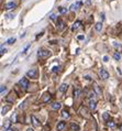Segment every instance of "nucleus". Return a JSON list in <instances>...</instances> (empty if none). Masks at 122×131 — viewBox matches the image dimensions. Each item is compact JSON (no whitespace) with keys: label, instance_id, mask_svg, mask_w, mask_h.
Masks as SVG:
<instances>
[{"label":"nucleus","instance_id":"nucleus-1","mask_svg":"<svg viewBox=\"0 0 122 131\" xmlns=\"http://www.w3.org/2000/svg\"><path fill=\"white\" fill-rule=\"evenodd\" d=\"M51 56V52L48 50L45 49H40L38 52V57L39 59H47V57Z\"/></svg>","mask_w":122,"mask_h":131},{"label":"nucleus","instance_id":"nucleus-2","mask_svg":"<svg viewBox=\"0 0 122 131\" xmlns=\"http://www.w3.org/2000/svg\"><path fill=\"white\" fill-rule=\"evenodd\" d=\"M27 75H28V77H30V78H38L39 73H38V70H35V68H32V70H30V71L27 73Z\"/></svg>","mask_w":122,"mask_h":131},{"label":"nucleus","instance_id":"nucleus-3","mask_svg":"<svg viewBox=\"0 0 122 131\" xmlns=\"http://www.w3.org/2000/svg\"><path fill=\"white\" fill-rule=\"evenodd\" d=\"M19 85L21 86V88H23V89H28V87H29V81H28L27 78H22V79H20Z\"/></svg>","mask_w":122,"mask_h":131},{"label":"nucleus","instance_id":"nucleus-4","mask_svg":"<svg viewBox=\"0 0 122 131\" xmlns=\"http://www.w3.org/2000/svg\"><path fill=\"white\" fill-rule=\"evenodd\" d=\"M99 75H100V77H101L102 79H107V78H109V73L107 72L105 68H100V71H99Z\"/></svg>","mask_w":122,"mask_h":131},{"label":"nucleus","instance_id":"nucleus-5","mask_svg":"<svg viewBox=\"0 0 122 131\" xmlns=\"http://www.w3.org/2000/svg\"><path fill=\"white\" fill-rule=\"evenodd\" d=\"M80 7H81V1H77L70 6V10L71 11H75V10H77L78 8H80Z\"/></svg>","mask_w":122,"mask_h":131},{"label":"nucleus","instance_id":"nucleus-6","mask_svg":"<svg viewBox=\"0 0 122 131\" xmlns=\"http://www.w3.org/2000/svg\"><path fill=\"white\" fill-rule=\"evenodd\" d=\"M69 129L70 131H79L80 130V127L77 125V123H75V122H71L70 123V127H69Z\"/></svg>","mask_w":122,"mask_h":131},{"label":"nucleus","instance_id":"nucleus-7","mask_svg":"<svg viewBox=\"0 0 122 131\" xmlns=\"http://www.w3.org/2000/svg\"><path fill=\"white\" fill-rule=\"evenodd\" d=\"M96 107H97V101L95 99H89V108L91 110H95Z\"/></svg>","mask_w":122,"mask_h":131},{"label":"nucleus","instance_id":"nucleus-8","mask_svg":"<svg viewBox=\"0 0 122 131\" xmlns=\"http://www.w3.org/2000/svg\"><path fill=\"white\" fill-rule=\"evenodd\" d=\"M81 27V21H76V22H75L74 24H73V27H71V30L73 31H76V30H78V29H79Z\"/></svg>","mask_w":122,"mask_h":131},{"label":"nucleus","instance_id":"nucleus-9","mask_svg":"<svg viewBox=\"0 0 122 131\" xmlns=\"http://www.w3.org/2000/svg\"><path fill=\"white\" fill-rule=\"evenodd\" d=\"M31 120H32V123H33L34 127H40V126H41L40 121H39V120L36 119V117H35V116H31Z\"/></svg>","mask_w":122,"mask_h":131},{"label":"nucleus","instance_id":"nucleus-10","mask_svg":"<svg viewBox=\"0 0 122 131\" xmlns=\"http://www.w3.org/2000/svg\"><path fill=\"white\" fill-rule=\"evenodd\" d=\"M51 98H52V96L50 95V94H44L42 97V101L43 103H48V101L51 100Z\"/></svg>","mask_w":122,"mask_h":131},{"label":"nucleus","instance_id":"nucleus-11","mask_svg":"<svg viewBox=\"0 0 122 131\" xmlns=\"http://www.w3.org/2000/svg\"><path fill=\"white\" fill-rule=\"evenodd\" d=\"M65 126H66V122H64V121L58 122V123H57V127H56L57 131H62L64 128H65Z\"/></svg>","mask_w":122,"mask_h":131},{"label":"nucleus","instance_id":"nucleus-12","mask_svg":"<svg viewBox=\"0 0 122 131\" xmlns=\"http://www.w3.org/2000/svg\"><path fill=\"white\" fill-rule=\"evenodd\" d=\"M56 24H57V29H58V30H63V29L65 28V23H64V21H62V20H57Z\"/></svg>","mask_w":122,"mask_h":131},{"label":"nucleus","instance_id":"nucleus-13","mask_svg":"<svg viewBox=\"0 0 122 131\" xmlns=\"http://www.w3.org/2000/svg\"><path fill=\"white\" fill-rule=\"evenodd\" d=\"M16 7H17V5H16L14 2H8V3L6 5V9H7V10H12V9L16 8Z\"/></svg>","mask_w":122,"mask_h":131},{"label":"nucleus","instance_id":"nucleus-14","mask_svg":"<svg viewBox=\"0 0 122 131\" xmlns=\"http://www.w3.org/2000/svg\"><path fill=\"white\" fill-rule=\"evenodd\" d=\"M67 88H68V85H67V84H62V85L59 86L58 90H59L60 93H65L66 90H67Z\"/></svg>","mask_w":122,"mask_h":131},{"label":"nucleus","instance_id":"nucleus-15","mask_svg":"<svg viewBox=\"0 0 122 131\" xmlns=\"http://www.w3.org/2000/svg\"><path fill=\"white\" fill-rule=\"evenodd\" d=\"M80 114H81L82 117H88V110H87V108L81 107L80 108Z\"/></svg>","mask_w":122,"mask_h":131},{"label":"nucleus","instance_id":"nucleus-16","mask_svg":"<svg viewBox=\"0 0 122 131\" xmlns=\"http://www.w3.org/2000/svg\"><path fill=\"white\" fill-rule=\"evenodd\" d=\"M12 95H13V93H10L9 95L6 97V100L8 101V103H13L14 101V97H12Z\"/></svg>","mask_w":122,"mask_h":131},{"label":"nucleus","instance_id":"nucleus-17","mask_svg":"<svg viewBox=\"0 0 122 131\" xmlns=\"http://www.w3.org/2000/svg\"><path fill=\"white\" fill-rule=\"evenodd\" d=\"M95 29H96V31L100 32V31H101V29H102V23H101V22L96 23V25H95Z\"/></svg>","mask_w":122,"mask_h":131},{"label":"nucleus","instance_id":"nucleus-18","mask_svg":"<svg viewBox=\"0 0 122 131\" xmlns=\"http://www.w3.org/2000/svg\"><path fill=\"white\" fill-rule=\"evenodd\" d=\"M62 117L68 119V118L70 117V115H69V112H68L67 110H63V111H62Z\"/></svg>","mask_w":122,"mask_h":131},{"label":"nucleus","instance_id":"nucleus-19","mask_svg":"<svg viewBox=\"0 0 122 131\" xmlns=\"http://www.w3.org/2000/svg\"><path fill=\"white\" fill-rule=\"evenodd\" d=\"M10 110V107L9 106H6V107H2V109H1V115H3L5 116L7 112H8Z\"/></svg>","mask_w":122,"mask_h":131},{"label":"nucleus","instance_id":"nucleus-20","mask_svg":"<svg viewBox=\"0 0 122 131\" xmlns=\"http://www.w3.org/2000/svg\"><path fill=\"white\" fill-rule=\"evenodd\" d=\"M52 108L54 109V110H58V109L60 108V104L59 103H53L52 104Z\"/></svg>","mask_w":122,"mask_h":131},{"label":"nucleus","instance_id":"nucleus-21","mask_svg":"<svg viewBox=\"0 0 122 131\" xmlns=\"http://www.w3.org/2000/svg\"><path fill=\"white\" fill-rule=\"evenodd\" d=\"M102 118H103V120H105V121L108 122V121H109V119H110V115L108 114V112H105V114L102 115Z\"/></svg>","mask_w":122,"mask_h":131},{"label":"nucleus","instance_id":"nucleus-22","mask_svg":"<svg viewBox=\"0 0 122 131\" xmlns=\"http://www.w3.org/2000/svg\"><path fill=\"white\" fill-rule=\"evenodd\" d=\"M58 11L62 13V14H64V13L67 12V8H64V7H59V8H58Z\"/></svg>","mask_w":122,"mask_h":131},{"label":"nucleus","instance_id":"nucleus-23","mask_svg":"<svg viewBox=\"0 0 122 131\" xmlns=\"http://www.w3.org/2000/svg\"><path fill=\"white\" fill-rule=\"evenodd\" d=\"M120 57H121V55H120V54L118 53V52H116V53L113 54V59L116 60V61H119V60H120Z\"/></svg>","mask_w":122,"mask_h":131},{"label":"nucleus","instance_id":"nucleus-24","mask_svg":"<svg viewBox=\"0 0 122 131\" xmlns=\"http://www.w3.org/2000/svg\"><path fill=\"white\" fill-rule=\"evenodd\" d=\"M80 95V90L79 89H74V96L75 97H78Z\"/></svg>","mask_w":122,"mask_h":131},{"label":"nucleus","instance_id":"nucleus-25","mask_svg":"<svg viewBox=\"0 0 122 131\" xmlns=\"http://www.w3.org/2000/svg\"><path fill=\"white\" fill-rule=\"evenodd\" d=\"M14 42H16V39H14V38H10L8 41H7V43H8V44H13Z\"/></svg>","mask_w":122,"mask_h":131},{"label":"nucleus","instance_id":"nucleus-26","mask_svg":"<svg viewBox=\"0 0 122 131\" xmlns=\"http://www.w3.org/2000/svg\"><path fill=\"white\" fill-rule=\"evenodd\" d=\"M107 125H108V127H110V128H113V127H114V122L110 121V120H109V121L107 122Z\"/></svg>","mask_w":122,"mask_h":131},{"label":"nucleus","instance_id":"nucleus-27","mask_svg":"<svg viewBox=\"0 0 122 131\" xmlns=\"http://www.w3.org/2000/svg\"><path fill=\"white\" fill-rule=\"evenodd\" d=\"M94 89H95V90H96V92H97V94H98V95H100V94H101V90H100V89H99V87H98V86H97V85H96V86L94 87Z\"/></svg>","mask_w":122,"mask_h":131},{"label":"nucleus","instance_id":"nucleus-28","mask_svg":"<svg viewBox=\"0 0 122 131\" xmlns=\"http://www.w3.org/2000/svg\"><path fill=\"white\" fill-rule=\"evenodd\" d=\"M7 90V87L6 86H1V89H0V93H1V95H3V93H5Z\"/></svg>","mask_w":122,"mask_h":131},{"label":"nucleus","instance_id":"nucleus-29","mask_svg":"<svg viewBox=\"0 0 122 131\" xmlns=\"http://www.w3.org/2000/svg\"><path fill=\"white\" fill-rule=\"evenodd\" d=\"M9 127H10V121H6V123H5V130L9 129Z\"/></svg>","mask_w":122,"mask_h":131},{"label":"nucleus","instance_id":"nucleus-30","mask_svg":"<svg viewBox=\"0 0 122 131\" xmlns=\"http://www.w3.org/2000/svg\"><path fill=\"white\" fill-rule=\"evenodd\" d=\"M11 119H12L13 122H17V116H16V115H13L12 117H11Z\"/></svg>","mask_w":122,"mask_h":131},{"label":"nucleus","instance_id":"nucleus-31","mask_svg":"<svg viewBox=\"0 0 122 131\" xmlns=\"http://www.w3.org/2000/svg\"><path fill=\"white\" fill-rule=\"evenodd\" d=\"M6 52H7V50H6V49H3V46H1V55H2L3 53H6Z\"/></svg>","mask_w":122,"mask_h":131},{"label":"nucleus","instance_id":"nucleus-32","mask_svg":"<svg viewBox=\"0 0 122 131\" xmlns=\"http://www.w3.org/2000/svg\"><path fill=\"white\" fill-rule=\"evenodd\" d=\"M77 39H78V40H84V39H85V36H84V35H78V36H77Z\"/></svg>","mask_w":122,"mask_h":131},{"label":"nucleus","instance_id":"nucleus-33","mask_svg":"<svg viewBox=\"0 0 122 131\" xmlns=\"http://www.w3.org/2000/svg\"><path fill=\"white\" fill-rule=\"evenodd\" d=\"M58 68H59L58 66H57V67H56V66H55V67H53V72H57V71H58Z\"/></svg>","mask_w":122,"mask_h":131},{"label":"nucleus","instance_id":"nucleus-34","mask_svg":"<svg viewBox=\"0 0 122 131\" xmlns=\"http://www.w3.org/2000/svg\"><path fill=\"white\" fill-rule=\"evenodd\" d=\"M108 56H105V57H103V61H105V62H108Z\"/></svg>","mask_w":122,"mask_h":131},{"label":"nucleus","instance_id":"nucleus-35","mask_svg":"<svg viewBox=\"0 0 122 131\" xmlns=\"http://www.w3.org/2000/svg\"><path fill=\"white\" fill-rule=\"evenodd\" d=\"M51 19H52V20H55V16H54V14H53V16L51 17Z\"/></svg>","mask_w":122,"mask_h":131},{"label":"nucleus","instance_id":"nucleus-36","mask_svg":"<svg viewBox=\"0 0 122 131\" xmlns=\"http://www.w3.org/2000/svg\"><path fill=\"white\" fill-rule=\"evenodd\" d=\"M27 131H34V130H33V129H31V128H29Z\"/></svg>","mask_w":122,"mask_h":131},{"label":"nucleus","instance_id":"nucleus-37","mask_svg":"<svg viewBox=\"0 0 122 131\" xmlns=\"http://www.w3.org/2000/svg\"><path fill=\"white\" fill-rule=\"evenodd\" d=\"M119 129H120V130H122V125H121V126L119 127Z\"/></svg>","mask_w":122,"mask_h":131}]
</instances>
